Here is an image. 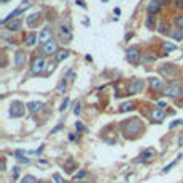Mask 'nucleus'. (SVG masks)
Returning <instances> with one entry per match:
<instances>
[{"instance_id":"f257e3e1","label":"nucleus","mask_w":183,"mask_h":183,"mask_svg":"<svg viewBox=\"0 0 183 183\" xmlns=\"http://www.w3.org/2000/svg\"><path fill=\"white\" fill-rule=\"evenodd\" d=\"M183 95V88H181V84L178 81H172L170 84L167 85V90H166V96L169 98H180Z\"/></svg>"},{"instance_id":"f03ea898","label":"nucleus","mask_w":183,"mask_h":183,"mask_svg":"<svg viewBox=\"0 0 183 183\" xmlns=\"http://www.w3.org/2000/svg\"><path fill=\"white\" fill-rule=\"evenodd\" d=\"M24 105L21 101H13L11 103V108H10V116L11 117H21L24 114Z\"/></svg>"},{"instance_id":"7ed1b4c3","label":"nucleus","mask_w":183,"mask_h":183,"mask_svg":"<svg viewBox=\"0 0 183 183\" xmlns=\"http://www.w3.org/2000/svg\"><path fill=\"white\" fill-rule=\"evenodd\" d=\"M51 39H53V31H51L50 27H44V29L40 31V34H39V44L44 47L47 42H50Z\"/></svg>"},{"instance_id":"20e7f679","label":"nucleus","mask_w":183,"mask_h":183,"mask_svg":"<svg viewBox=\"0 0 183 183\" xmlns=\"http://www.w3.org/2000/svg\"><path fill=\"white\" fill-rule=\"evenodd\" d=\"M140 50H138V47H130V48L127 50V61L129 63H132V64H137L138 61H140Z\"/></svg>"},{"instance_id":"39448f33","label":"nucleus","mask_w":183,"mask_h":183,"mask_svg":"<svg viewBox=\"0 0 183 183\" xmlns=\"http://www.w3.org/2000/svg\"><path fill=\"white\" fill-rule=\"evenodd\" d=\"M45 66H47V61H45V58H42V56H39V58H35L34 59V63H32V74H40L42 71L45 69Z\"/></svg>"},{"instance_id":"423d86ee","label":"nucleus","mask_w":183,"mask_h":183,"mask_svg":"<svg viewBox=\"0 0 183 183\" xmlns=\"http://www.w3.org/2000/svg\"><path fill=\"white\" fill-rule=\"evenodd\" d=\"M42 50H44V53H47V55L58 53V44H56V40H55V39H51L50 42H47V44L42 47Z\"/></svg>"},{"instance_id":"0eeeda50","label":"nucleus","mask_w":183,"mask_h":183,"mask_svg":"<svg viewBox=\"0 0 183 183\" xmlns=\"http://www.w3.org/2000/svg\"><path fill=\"white\" fill-rule=\"evenodd\" d=\"M143 88H145V81H140V79H137V81H133L132 84H130L129 93H130V95H135V93L142 92Z\"/></svg>"},{"instance_id":"6e6552de","label":"nucleus","mask_w":183,"mask_h":183,"mask_svg":"<svg viewBox=\"0 0 183 183\" xmlns=\"http://www.w3.org/2000/svg\"><path fill=\"white\" fill-rule=\"evenodd\" d=\"M59 35L64 42H69L72 39V32H71V27L66 26V24H61L59 26Z\"/></svg>"},{"instance_id":"1a4fd4ad","label":"nucleus","mask_w":183,"mask_h":183,"mask_svg":"<svg viewBox=\"0 0 183 183\" xmlns=\"http://www.w3.org/2000/svg\"><path fill=\"white\" fill-rule=\"evenodd\" d=\"M26 108H27V111H29V112L35 114V112L42 111V108H44V103H40V101H31V103H27V105H26Z\"/></svg>"},{"instance_id":"9d476101","label":"nucleus","mask_w":183,"mask_h":183,"mask_svg":"<svg viewBox=\"0 0 183 183\" xmlns=\"http://www.w3.org/2000/svg\"><path fill=\"white\" fill-rule=\"evenodd\" d=\"M154 154H156V151H154L153 148L145 149V151L142 153V156H140V159H138V162H146V161H149V159L154 157Z\"/></svg>"},{"instance_id":"9b49d317","label":"nucleus","mask_w":183,"mask_h":183,"mask_svg":"<svg viewBox=\"0 0 183 183\" xmlns=\"http://www.w3.org/2000/svg\"><path fill=\"white\" fill-rule=\"evenodd\" d=\"M151 117H153V122H157V124H161V122L166 119V112L162 109H154L151 112Z\"/></svg>"},{"instance_id":"f8f14e48","label":"nucleus","mask_w":183,"mask_h":183,"mask_svg":"<svg viewBox=\"0 0 183 183\" xmlns=\"http://www.w3.org/2000/svg\"><path fill=\"white\" fill-rule=\"evenodd\" d=\"M24 63H26V53L20 50L16 53V56H15V66L16 68H21V66H24Z\"/></svg>"},{"instance_id":"ddd939ff","label":"nucleus","mask_w":183,"mask_h":183,"mask_svg":"<svg viewBox=\"0 0 183 183\" xmlns=\"http://www.w3.org/2000/svg\"><path fill=\"white\" fill-rule=\"evenodd\" d=\"M149 82H151L153 90H156V92H159V90H162V88H164V82L161 81V79H157V77H151V79H149Z\"/></svg>"},{"instance_id":"4468645a","label":"nucleus","mask_w":183,"mask_h":183,"mask_svg":"<svg viewBox=\"0 0 183 183\" xmlns=\"http://www.w3.org/2000/svg\"><path fill=\"white\" fill-rule=\"evenodd\" d=\"M159 5H161V2H159V0H153V2H149V5L146 8L149 15H156V13L159 11Z\"/></svg>"},{"instance_id":"2eb2a0df","label":"nucleus","mask_w":183,"mask_h":183,"mask_svg":"<svg viewBox=\"0 0 183 183\" xmlns=\"http://www.w3.org/2000/svg\"><path fill=\"white\" fill-rule=\"evenodd\" d=\"M39 18H40L39 13H34V15H31L29 18H26L27 26H29V27H35L37 26V21H39Z\"/></svg>"},{"instance_id":"dca6fc26","label":"nucleus","mask_w":183,"mask_h":183,"mask_svg":"<svg viewBox=\"0 0 183 183\" xmlns=\"http://www.w3.org/2000/svg\"><path fill=\"white\" fill-rule=\"evenodd\" d=\"M161 71L164 74H167V76H173V74H177V69L173 64H164V66L161 68Z\"/></svg>"},{"instance_id":"f3484780","label":"nucleus","mask_w":183,"mask_h":183,"mask_svg":"<svg viewBox=\"0 0 183 183\" xmlns=\"http://www.w3.org/2000/svg\"><path fill=\"white\" fill-rule=\"evenodd\" d=\"M69 55H71V51H69V50H58V53H56V63L66 59Z\"/></svg>"},{"instance_id":"a211bd4d","label":"nucleus","mask_w":183,"mask_h":183,"mask_svg":"<svg viewBox=\"0 0 183 183\" xmlns=\"http://www.w3.org/2000/svg\"><path fill=\"white\" fill-rule=\"evenodd\" d=\"M37 40H39V37H37V35L34 34V32H31V34L26 37V45H27V47H32Z\"/></svg>"},{"instance_id":"6ab92c4d","label":"nucleus","mask_w":183,"mask_h":183,"mask_svg":"<svg viewBox=\"0 0 183 183\" xmlns=\"http://www.w3.org/2000/svg\"><path fill=\"white\" fill-rule=\"evenodd\" d=\"M21 26H23V23H21L20 20H16L15 23L8 24V31H10V32H16V31H20V29H21Z\"/></svg>"},{"instance_id":"aec40b11","label":"nucleus","mask_w":183,"mask_h":183,"mask_svg":"<svg viewBox=\"0 0 183 183\" xmlns=\"http://www.w3.org/2000/svg\"><path fill=\"white\" fill-rule=\"evenodd\" d=\"M16 157H18V161L23 162V164H29V159H27L26 156H23V151H16Z\"/></svg>"},{"instance_id":"412c9836","label":"nucleus","mask_w":183,"mask_h":183,"mask_svg":"<svg viewBox=\"0 0 183 183\" xmlns=\"http://www.w3.org/2000/svg\"><path fill=\"white\" fill-rule=\"evenodd\" d=\"M21 183H37V178L34 175H26V177H23Z\"/></svg>"},{"instance_id":"4be33fe9","label":"nucleus","mask_w":183,"mask_h":183,"mask_svg":"<svg viewBox=\"0 0 183 183\" xmlns=\"http://www.w3.org/2000/svg\"><path fill=\"white\" fill-rule=\"evenodd\" d=\"M132 109H133V103H132V101L124 103V105L120 106V111H124V112H125V111H132Z\"/></svg>"},{"instance_id":"5701e85b","label":"nucleus","mask_w":183,"mask_h":183,"mask_svg":"<svg viewBox=\"0 0 183 183\" xmlns=\"http://www.w3.org/2000/svg\"><path fill=\"white\" fill-rule=\"evenodd\" d=\"M173 23H175V26L178 27V29H183V16H175Z\"/></svg>"},{"instance_id":"b1692460","label":"nucleus","mask_w":183,"mask_h":183,"mask_svg":"<svg viewBox=\"0 0 183 183\" xmlns=\"http://www.w3.org/2000/svg\"><path fill=\"white\" fill-rule=\"evenodd\" d=\"M172 37H173V39H175V40H181V39H183L181 32L178 31V29H175V31H172Z\"/></svg>"},{"instance_id":"393cba45","label":"nucleus","mask_w":183,"mask_h":183,"mask_svg":"<svg viewBox=\"0 0 183 183\" xmlns=\"http://www.w3.org/2000/svg\"><path fill=\"white\" fill-rule=\"evenodd\" d=\"M66 87H68V84H66V79H64V81H61V82L58 84V92L63 93L64 90H66Z\"/></svg>"},{"instance_id":"a878e982","label":"nucleus","mask_w":183,"mask_h":183,"mask_svg":"<svg viewBox=\"0 0 183 183\" xmlns=\"http://www.w3.org/2000/svg\"><path fill=\"white\" fill-rule=\"evenodd\" d=\"M84 177H87V172L85 170H79V173H76V175H74V180H81V178H84Z\"/></svg>"},{"instance_id":"bb28decb","label":"nucleus","mask_w":183,"mask_h":183,"mask_svg":"<svg viewBox=\"0 0 183 183\" xmlns=\"http://www.w3.org/2000/svg\"><path fill=\"white\" fill-rule=\"evenodd\" d=\"M175 48H177V45L170 44V42H169V44H164V50H166V51H172V50H175Z\"/></svg>"},{"instance_id":"cd10ccee","label":"nucleus","mask_w":183,"mask_h":183,"mask_svg":"<svg viewBox=\"0 0 183 183\" xmlns=\"http://www.w3.org/2000/svg\"><path fill=\"white\" fill-rule=\"evenodd\" d=\"M146 27L148 29H154V18H148L146 20Z\"/></svg>"},{"instance_id":"c85d7f7f","label":"nucleus","mask_w":183,"mask_h":183,"mask_svg":"<svg viewBox=\"0 0 183 183\" xmlns=\"http://www.w3.org/2000/svg\"><path fill=\"white\" fill-rule=\"evenodd\" d=\"M53 181H55V183H64L63 177H61L59 173H55V175H53Z\"/></svg>"},{"instance_id":"c756f323","label":"nucleus","mask_w":183,"mask_h":183,"mask_svg":"<svg viewBox=\"0 0 183 183\" xmlns=\"http://www.w3.org/2000/svg\"><path fill=\"white\" fill-rule=\"evenodd\" d=\"M177 125H183V120H173L170 124V129H175Z\"/></svg>"},{"instance_id":"7c9ffc66","label":"nucleus","mask_w":183,"mask_h":183,"mask_svg":"<svg viewBox=\"0 0 183 183\" xmlns=\"http://www.w3.org/2000/svg\"><path fill=\"white\" fill-rule=\"evenodd\" d=\"M69 105V100H68V98H66V100H64L63 103H61V108H59V111H64V109H66V106Z\"/></svg>"},{"instance_id":"2f4dec72","label":"nucleus","mask_w":183,"mask_h":183,"mask_svg":"<svg viewBox=\"0 0 183 183\" xmlns=\"http://www.w3.org/2000/svg\"><path fill=\"white\" fill-rule=\"evenodd\" d=\"M175 162H177V161H173L172 164H169V166H167V167H164V170H162V172H164V173H167V172H169V170H170V169H172L173 166H175Z\"/></svg>"},{"instance_id":"473e14b6","label":"nucleus","mask_w":183,"mask_h":183,"mask_svg":"<svg viewBox=\"0 0 183 183\" xmlns=\"http://www.w3.org/2000/svg\"><path fill=\"white\" fill-rule=\"evenodd\" d=\"M76 129H77V130H81V132H84V130H85V127H84L81 122H76Z\"/></svg>"},{"instance_id":"72a5a7b5","label":"nucleus","mask_w":183,"mask_h":183,"mask_svg":"<svg viewBox=\"0 0 183 183\" xmlns=\"http://www.w3.org/2000/svg\"><path fill=\"white\" fill-rule=\"evenodd\" d=\"M159 31H161L162 34H166V32H167L169 29H167V26H166V24H161V26H159Z\"/></svg>"},{"instance_id":"f704fd0d","label":"nucleus","mask_w":183,"mask_h":183,"mask_svg":"<svg viewBox=\"0 0 183 183\" xmlns=\"http://www.w3.org/2000/svg\"><path fill=\"white\" fill-rule=\"evenodd\" d=\"M153 59H156V56H153V55H146V58H145V61H153Z\"/></svg>"},{"instance_id":"c9c22d12","label":"nucleus","mask_w":183,"mask_h":183,"mask_svg":"<svg viewBox=\"0 0 183 183\" xmlns=\"http://www.w3.org/2000/svg\"><path fill=\"white\" fill-rule=\"evenodd\" d=\"M79 112H81V105H76V108H74V114H79Z\"/></svg>"},{"instance_id":"e433bc0d","label":"nucleus","mask_w":183,"mask_h":183,"mask_svg":"<svg viewBox=\"0 0 183 183\" xmlns=\"http://www.w3.org/2000/svg\"><path fill=\"white\" fill-rule=\"evenodd\" d=\"M47 69H48V71H47V74H50V72H53V69H55V63H53V64H50V66H48V68H47Z\"/></svg>"},{"instance_id":"4c0bfd02","label":"nucleus","mask_w":183,"mask_h":183,"mask_svg":"<svg viewBox=\"0 0 183 183\" xmlns=\"http://www.w3.org/2000/svg\"><path fill=\"white\" fill-rule=\"evenodd\" d=\"M76 2H77L82 8H87V5H85V2H84V0H76Z\"/></svg>"},{"instance_id":"58836bf2","label":"nucleus","mask_w":183,"mask_h":183,"mask_svg":"<svg viewBox=\"0 0 183 183\" xmlns=\"http://www.w3.org/2000/svg\"><path fill=\"white\" fill-rule=\"evenodd\" d=\"M178 145H180V146H183V133H181V137L178 138Z\"/></svg>"},{"instance_id":"ea45409f","label":"nucleus","mask_w":183,"mask_h":183,"mask_svg":"<svg viewBox=\"0 0 183 183\" xmlns=\"http://www.w3.org/2000/svg\"><path fill=\"white\" fill-rule=\"evenodd\" d=\"M59 129H61V124H59V125H56V127H55L53 130H51V133H55V132H56V130H59Z\"/></svg>"},{"instance_id":"a19ab883","label":"nucleus","mask_w":183,"mask_h":183,"mask_svg":"<svg viewBox=\"0 0 183 183\" xmlns=\"http://www.w3.org/2000/svg\"><path fill=\"white\" fill-rule=\"evenodd\" d=\"M45 183H51V181H45Z\"/></svg>"},{"instance_id":"79ce46f5","label":"nucleus","mask_w":183,"mask_h":183,"mask_svg":"<svg viewBox=\"0 0 183 183\" xmlns=\"http://www.w3.org/2000/svg\"><path fill=\"white\" fill-rule=\"evenodd\" d=\"M103 2H108V0H103Z\"/></svg>"},{"instance_id":"37998d69","label":"nucleus","mask_w":183,"mask_h":183,"mask_svg":"<svg viewBox=\"0 0 183 183\" xmlns=\"http://www.w3.org/2000/svg\"><path fill=\"white\" fill-rule=\"evenodd\" d=\"M2 2H7V0H2Z\"/></svg>"},{"instance_id":"c03bdc74","label":"nucleus","mask_w":183,"mask_h":183,"mask_svg":"<svg viewBox=\"0 0 183 183\" xmlns=\"http://www.w3.org/2000/svg\"><path fill=\"white\" fill-rule=\"evenodd\" d=\"M72 183H77V181H72Z\"/></svg>"}]
</instances>
